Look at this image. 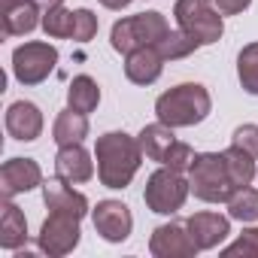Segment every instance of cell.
<instances>
[{
	"label": "cell",
	"mask_w": 258,
	"mask_h": 258,
	"mask_svg": "<svg viewBox=\"0 0 258 258\" xmlns=\"http://www.w3.org/2000/svg\"><path fill=\"white\" fill-rule=\"evenodd\" d=\"M0 246L4 249H19L28 243V222H25V213L10 201L4 198V207H0Z\"/></svg>",
	"instance_id": "ac0fdd59"
},
{
	"label": "cell",
	"mask_w": 258,
	"mask_h": 258,
	"mask_svg": "<svg viewBox=\"0 0 258 258\" xmlns=\"http://www.w3.org/2000/svg\"><path fill=\"white\" fill-rule=\"evenodd\" d=\"M173 19H176L179 31H185L198 46L219 43V37H222V31H225L222 13L213 10L207 0H176Z\"/></svg>",
	"instance_id": "5b68a950"
},
{
	"label": "cell",
	"mask_w": 258,
	"mask_h": 258,
	"mask_svg": "<svg viewBox=\"0 0 258 258\" xmlns=\"http://www.w3.org/2000/svg\"><path fill=\"white\" fill-rule=\"evenodd\" d=\"M0 22H4V34H7V37H25V34H31L43 19H40V13H37V0H19V4L0 10Z\"/></svg>",
	"instance_id": "e0dca14e"
},
{
	"label": "cell",
	"mask_w": 258,
	"mask_h": 258,
	"mask_svg": "<svg viewBox=\"0 0 258 258\" xmlns=\"http://www.w3.org/2000/svg\"><path fill=\"white\" fill-rule=\"evenodd\" d=\"M134 219L121 201H100L94 210V231L106 240V243H121L131 237Z\"/></svg>",
	"instance_id": "30bf717a"
},
{
	"label": "cell",
	"mask_w": 258,
	"mask_h": 258,
	"mask_svg": "<svg viewBox=\"0 0 258 258\" xmlns=\"http://www.w3.org/2000/svg\"><path fill=\"white\" fill-rule=\"evenodd\" d=\"M167 19L161 13H140V16H131V19H121L112 25V34H109V43L115 52L121 55H131L134 49H143V46H155L164 34H167Z\"/></svg>",
	"instance_id": "277c9868"
},
{
	"label": "cell",
	"mask_w": 258,
	"mask_h": 258,
	"mask_svg": "<svg viewBox=\"0 0 258 258\" xmlns=\"http://www.w3.org/2000/svg\"><path fill=\"white\" fill-rule=\"evenodd\" d=\"M37 246H40V252H46L52 258L73 252L79 246V219L64 216V213H52L37 234Z\"/></svg>",
	"instance_id": "ba28073f"
},
{
	"label": "cell",
	"mask_w": 258,
	"mask_h": 258,
	"mask_svg": "<svg viewBox=\"0 0 258 258\" xmlns=\"http://www.w3.org/2000/svg\"><path fill=\"white\" fill-rule=\"evenodd\" d=\"M228 216L237 222H255L258 219V191L255 188H237L228 201Z\"/></svg>",
	"instance_id": "d4e9b609"
},
{
	"label": "cell",
	"mask_w": 258,
	"mask_h": 258,
	"mask_svg": "<svg viewBox=\"0 0 258 258\" xmlns=\"http://www.w3.org/2000/svg\"><path fill=\"white\" fill-rule=\"evenodd\" d=\"M97 34V16L91 10H76L73 13V40L76 43H88Z\"/></svg>",
	"instance_id": "83f0119b"
},
{
	"label": "cell",
	"mask_w": 258,
	"mask_h": 258,
	"mask_svg": "<svg viewBox=\"0 0 258 258\" xmlns=\"http://www.w3.org/2000/svg\"><path fill=\"white\" fill-rule=\"evenodd\" d=\"M58 64V49L49 43H25L13 52V73L22 85H40Z\"/></svg>",
	"instance_id": "52a82bcc"
},
{
	"label": "cell",
	"mask_w": 258,
	"mask_h": 258,
	"mask_svg": "<svg viewBox=\"0 0 258 258\" xmlns=\"http://www.w3.org/2000/svg\"><path fill=\"white\" fill-rule=\"evenodd\" d=\"M140 149H143V155L146 158H152V161H164V155H167V149L176 143V137H173V127L170 124H164V121H158V124H146L143 131H140Z\"/></svg>",
	"instance_id": "ffe728a7"
},
{
	"label": "cell",
	"mask_w": 258,
	"mask_h": 258,
	"mask_svg": "<svg viewBox=\"0 0 258 258\" xmlns=\"http://www.w3.org/2000/svg\"><path fill=\"white\" fill-rule=\"evenodd\" d=\"M37 4H40L43 10H52V7H61V4H64V0H37Z\"/></svg>",
	"instance_id": "d6a6232c"
},
{
	"label": "cell",
	"mask_w": 258,
	"mask_h": 258,
	"mask_svg": "<svg viewBox=\"0 0 258 258\" xmlns=\"http://www.w3.org/2000/svg\"><path fill=\"white\" fill-rule=\"evenodd\" d=\"M97 103H100V88H97V82H94L91 76H76V79L70 82V88H67V106L88 115V112L97 109Z\"/></svg>",
	"instance_id": "44dd1931"
},
{
	"label": "cell",
	"mask_w": 258,
	"mask_h": 258,
	"mask_svg": "<svg viewBox=\"0 0 258 258\" xmlns=\"http://www.w3.org/2000/svg\"><path fill=\"white\" fill-rule=\"evenodd\" d=\"M237 76L249 94H258V43H249L237 55Z\"/></svg>",
	"instance_id": "cb8c5ba5"
},
{
	"label": "cell",
	"mask_w": 258,
	"mask_h": 258,
	"mask_svg": "<svg viewBox=\"0 0 258 258\" xmlns=\"http://www.w3.org/2000/svg\"><path fill=\"white\" fill-rule=\"evenodd\" d=\"M88 137V118L85 112H76V109H64L58 118H55V127H52V140L58 146H76Z\"/></svg>",
	"instance_id": "d6986e66"
},
{
	"label": "cell",
	"mask_w": 258,
	"mask_h": 258,
	"mask_svg": "<svg viewBox=\"0 0 258 258\" xmlns=\"http://www.w3.org/2000/svg\"><path fill=\"white\" fill-rule=\"evenodd\" d=\"M185 228L198 249H216L231 234V222L219 213H195L185 219Z\"/></svg>",
	"instance_id": "5bb4252c"
},
{
	"label": "cell",
	"mask_w": 258,
	"mask_h": 258,
	"mask_svg": "<svg viewBox=\"0 0 258 258\" xmlns=\"http://www.w3.org/2000/svg\"><path fill=\"white\" fill-rule=\"evenodd\" d=\"M213 109V100H210V91L198 82H182L170 91H164L158 100H155V115L158 121L170 124V127H191V124H201Z\"/></svg>",
	"instance_id": "7a4b0ae2"
},
{
	"label": "cell",
	"mask_w": 258,
	"mask_h": 258,
	"mask_svg": "<svg viewBox=\"0 0 258 258\" xmlns=\"http://www.w3.org/2000/svg\"><path fill=\"white\" fill-rule=\"evenodd\" d=\"M231 146H240L249 155H258V124H240L237 131H234Z\"/></svg>",
	"instance_id": "f546056e"
},
{
	"label": "cell",
	"mask_w": 258,
	"mask_h": 258,
	"mask_svg": "<svg viewBox=\"0 0 258 258\" xmlns=\"http://www.w3.org/2000/svg\"><path fill=\"white\" fill-rule=\"evenodd\" d=\"M55 170H58V176H64L67 182H88V179L94 176L91 155L82 149V143H76V146H61V152L55 155Z\"/></svg>",
	"instance_id": "2e32d148"
},
{
	"label": "cell",
	"mask_w": 258,
	"mask_h": 258,
	"mask_svg": "<svg viewBox=\"0 0 258 258\" xmlns=\"http://www.w3.org/2000/svg\"><path fill=\"white\" fill-rule=\"evenodd\" d=\"M37 185H43V170L34 158H10L0 167V191H4V198H16Z\"/></svg>",
	"instance_id": "8fae6325"
},
{
	"label": "cell",
	"mask_w": 258,
	"mask_h": 258,
	"mask_svg": "<svg viewBox=\"0 0 258 258\" xmlns=\"http://www.w3.org/2000/svg\"><path fill=\"white\" fill-rule=\"evenodd\" d=\"M94 158H97V176L106 188H124L131 185L134 173L140 170V140L127 137L124 131H109L103 137H97L94 146Z\"/></svg>",
	"instance_id": "6da1fadb"
},
{
	"label": "cell",
	"mask_w": 258,
	"mask_h": 258,
	"mask_svg": "<svg viewBox=\"0 0 258 258\" xmlns=\"http://www.w3.org/2000/svg\"><path fill=\"white\" fill-rule=\"evenodd\" d=\"M100 4H103L106 10H124L127 4H131V0H100Z\"/></svg>",
	"instance_id": "1f68e13d"
},
{
	"label": "cell",
	"mask_w": 258,
	"mask_h": 258,
	"mask_svg": "<svg viewBox=\"0 0 258 258\" xmlns=\"http://www.w3.org/2000/svg\"><path fill=\"white\" fill-rule=\"evenodd\" d=\"M13 4H19V0H0V10H4V7H13Z\"/></svg>",
	"instance_id": "836d02e7"
},
{
	"label": "cell",
	"mask_w": 258,
	"mask_h": 258,
	"mask_svg": "<svg viewBox=\"0 0 258 258\" xmlns=\"http://www.w3.org/2000/svg\"><path fill=\"white\" fill-rule=\"evenodd\" d=\"M43 31L55 40H64V37H73V13L64 10V7H52L43 13Z\"/></svg>",
	"instance_id": "484cf974"
},
{
	"label": "cell",
	"mask_w": 258,
	"mask_h": 258,
	"mask_svg": "<svg viewBox=\"0 0 258 258\" xmlns=\"http://www.w3.org/2000/svg\"><path fill=\"white\" fill-rule=\"evenodd\" d=\"M207 4L213 7V10H219L222 16H237V13H243L252 0H207Z\"/></svg>",
	"instance_id": "4dcf8cb0"
},
{
	"label": "cell",
	"mask_w": 258,
	"mask_h": 258,
	"mask_svg": "<svg viewBox=\"0 0 258 258\" xmlns=\"http://www.w3.org/2000/svg\"><path fill=\"white\" fill-rule=\"evenodd\" d=\"M225 258H258V228H246L225 252H222Z\"/></svg>",
	"instance_id": "4316f807"
},
{
	"label": "cell",
	"mask_w": 258,
	"mask_h": 258,
	"mask_svg": "<svg viewBox=\"0 0 258 258\" xmlns=\"http://www.w3.org/2000/svg\"><path fill=\"white\" fill-rule=\"evenodd\" d=\"M155 49H158V55L164 58V61H176V58H188L195 49H201L185 31H167L158 43H155Z\"/></svg>",
	"instance_id": "603a6c76"
},
{
	"label": "cell",
	"mask_w": 258,
	"mask_h": 258,
	"mask_svg": "<svg viewBox=\"0 0 258 258\" xmlns=\"http://www.w3.org/2000/svg\"><path fill=\"white\" fill-rule=\"evenodd\" d=\"M43 201L52 213H64V216H73L79 222L88 213V198L82 191H73L64 176H52L43 182Z\"/></svg>",
	"instance_id": "7c38bea8"
},
{
	"label": "cell",
	"mask_w": 258,
	"mask_h": 258,
	"mask_svg": "<svg viewBox=\"0 0 258 258\" xmlns=\"http://www.w3.org/2000/svg\"><path fill=\"white\" fill-rule=\"evenodd\" d=\"M188 191H191V185H188V179L182 176V170H173V167L164 164L161 170H155V173L149 176L146 191H143V201H146V207H149L152 213L170 216V213H176V210L185 204Z\"/></svg>",
	"instance_id": "8992f818"
},
{
	"label": "cell",
	"mask_w": 258,
	"mask_h": 258,
	"mask_svg": "<svg viewBox=\"0 0 258 258\" xmlns=\"http://www.w3.org/2000/svg\"><path fill=\"white\" fill-rule=\"evenodd\" d=\"M161 67H164V58L158 55V49L155 46H143V49H134L131 55H127L124 76L134 85H152L161 76Z\"/></svg>",
	"instance_id": "9a60e30c"
},
{
	"label": "cell",
	"mask_w": 258,
	"mask_h": 258,
	"mask_svg": "<svg viewBox=\"0 0 258 258\" xmlns=\"http://www.w3.org/2000/svg\"><path fill=\"white\" fill-rule=\"evenodd\" d=\"M149 252L155 258H195V252H201V249L195 246V240L182 222H167L152 231Z\"/></svg>",
	"instance_id": "9c48e42d"
},
{
	"label": "cell",
	"mask_w": 258,
	"mask_h": 258,
	"mask_svg": "<svg viewBox=\"0 0 258 258\" xmlns=\"http://www.w3.org/2000/svg\"><path fill=\"white\" fill-rule=\"evenodd\" d=\"M222 155H225L228 176H231V182H234L237 188H243V185H249V182L255 179V155H249V152L240 149V146H231V149H225Z\"/></svg>",
	"instance_id": "7402d4cb"
},
{
	"label": "cell",
	"mask_w": 258,
	"mask_h": 258,
	"mask_svg": "<svg viewBox=\"0 0 258 258\" xmlns=\"http://www.w3.org/2000/svg\"><path fill=\"white\" fill-rule=\"evenodd\" d=\"M7 131L13 140H22V143H31L43 134V112L37 103L31 100H16L10 109H7Z\"/></svg>",
	"instance_id": "4fadbf2b"
},
{
	"label": "cell",
	"mask_w": 258,
	"mask_h": 258,
	"mask_svg": "<svg viewBox=\"0 0 258 258\" xmlns=\"http://www.w3.org/2000/svg\"><path fill=\"white\" fill-rule=\"evenodd\" d=\"M188 185H191L195 198H201L207 204H228L231 195L237 191V185L228 176L225 155H219V152L195 155V161L188 167Z\"/></svg>",
	"instance_id": "3957f363"
},
{
	"label": "cell",
	"mask_w": 258,
	"mask_h": 258,
	"mask_svg": "<svg viewBox=\"0 0 258 258\" xmlns=\"http://www.w3.org/2000/svg\"><path fill=\"white\" fill-rule=\"evenodd\" d=\"M191 161H195L191 146L176 140V143L167 149V155H164V161H161V164H167V167H173V170H188V167H191Z\"/></svg>",
	"instance_id": "f1b7e54d"
}]
</instances>
